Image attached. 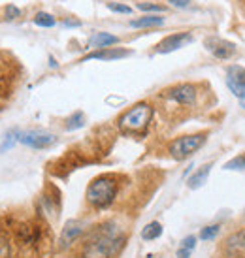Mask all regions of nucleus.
Instances as JSON below:
<instances>
[{
  "label": "nucleus",
  "mask_w": 245,
  "mask_h": 258,
  "mask_svg": "<svg viewBox=\"0 0 245 258\" xmlns=\"http://www.w3.org/2000/svg\"><path fill=\"white\" fill-rule=\"evenodd\" d=\"M125 245V236L113 222H104L87 237L81 247V258H113Z\"/></svg>",
  "instance_id": "obj_1"
},
{
  "label": "nucleus",
  "mask_w": 245,
  "mask_h": 258,
  "mask_svg": "<svg viewBox=\"0 0 245 258\" xmlns=\"http://www.w3.org/2000/svg\"><path fill=\"white\" fill-rule=\"evenodd\" d=\"M119 183L113 175H100L96 179L91 181V185L87 186V202L96 209H104L111 206V202L115 200Z\"/></svg>",
  "instance_id": "obj_2"
},
{
  "label": "nucleus",
  "mask_w": 245,
  "mask_h": 258,
  "mask_svg": "<svg viewBox=\"0 0 245 258\" xmlns=\"http://www.w3.org/2000/svg\"><path fill=\"white\" fill-rule=\"evenodd\" d=\"M153 117V108L145 102H140L136 106H132L129 111L119 117V128L125 134H140L142 130L147 128V124Z\"/></svg>",
  "instance_id": "obj_3"
},
{
  "label": "nucleus",
  "mask_w": 245,
  "mask_h": 258,
  "mask_svg": "<svg viewBox=\"0 0 245 258\" xmlns=\"http://www.w3.org/2000/svg\"><path fill=\"white\" fill-rule=\"evenodd\" d=\"M208 134L206 132H198V134H189V136H181L177 140H173L170 144V155L175 160H183V158L191 157L195 151H198L204 145Z\"/></svg>",
  "instance_id": "obj_4"
},
{
  "label": "nucleus",
  "mask_w": 245,
  "mask_h": 258,
  "mask_svg": "<svg viewBox=\"0 0 245 258\" xmlns=\"http://www.w3.org/2000/svg\"><path fill=\"white\" fill-rule=\"evenodd\" d=\"M57 142V138L43 132V130H27V132H19V144L34 147V149H45Z\"/></svg>",
  "instance_id": "obj_5"
},
{
  "label": "nucleus",
  "mask_w": 245,
  "mask_h": 258,
  "mask_svg": "<svg viewBox=\"0 0 245 258\" xmlns=\"http://www.w3.org/2000/svg\"><path fill=\"white\" fill-rule=\"evenodd\" d=\"M162 96L173 102H179L183 106H191L196 100V89L191 83H179V85H173L170 89H164Z\"/></svg>",
  "instance_id": "obj_6"
},
{
  "label": "nucleus",
  "mask_w": 245,
  "mask_h": 258,
  "mask_svg": "<svg viewBox=\"0 0 245 258\" xmlns=\"http://www.w3.org/2000/svg\"><path fill=\"white\" fill-rule=\"evenodd\" d=\"M226 85L241 100L245 108V68H241V66H230L226 70Z\"/></svg>",
  "instance_id": "obj_7"
},
{
  "label": "nucleus",
  "mask_w": 245,
  "mask_h": 258,
  "mask_svg": "<svg viewBox=\"0 0 245 258\" xmlns=\"http://www.w3.org/2000/svg\"><path fill=\"white\" fill-rule=\"evenodd\" d=\"M224 254L228 258H245V228L232 232L224 241Z\"/></svg>",
  "instance_id": "obj_8"
},
{
  "label": "nucleus",
  "mask_w": 245,
  "mask_h": 258,
  "mask_svg": "<svg viewBox=\"0 0 245 258\" xmlns=\"http://www.w3.org/2000/svg\"><path fill=\"white\" fill-rule=\"evenodd\" d=\"M204 45H206V49H208L213 57L223 58V60L230 58L232 55L236 53V45L230 42H226V40H221V38H208V40L204 42Z\"/></svg>",
  "instance_id": "obj_9"
},
{
  "label": "nucleus",
  "mask_w": 245,
  "mask_h": 258,
  "mask_svg": "<svg viewBox=\"0 0 245 258\" xmlns=\"http://www.w3.org/2000/svg\"><path fill=\"white\" fill-rule=\"evenodd\" d=\"M193 36H191V32H177V34H170V36H166L162 42L157 43V53H170V51H175L183 47L187 42H191Z\"/></svg>",
  "instance_id": "obj_10"
},
{
  "label": "nucleus",
  "mask_w": 245,
  "mask_h": 258,
  "mask_svg": "<svg viewBox=\"0 0 245 258\" xmlns=\"http://www.w3.org/2000/svg\"><path fill=\"white\" fill-rule=\"evenodd\" d=\"M130 55H132V51H129V49L106 47V49H98V51H94V53H89V55L83 58V62H85V60H117V58H125V57H130Z\"/></svg>",
  "instance_id": "obj_11"
},
{
  "label": "nucleus",
  "mask_w": 245,
  "mask_h": 258,
  "mask_svg": "<svg viewBox=\"0 0 245 258\" xmlns=\"http://www.w3.org/2000/svg\"><path fill=\"white\" fill-rule=\"evenodd\" d=\"M81 232H83V222L70 221L65 226L63 234H60V241H58V243H60V247H68L70 243H74V239L80 236Z\"/></svg>",
  "instance_id": "obj_12"
},
{
  "label": "nucleus",
  "mask_w": 245,
  "mask_h": 258,
  "mask_svg": "<svg viewBox=\"0 0 245 258\" xmlns=\"http://www.w3.org/2000/svg\"><path fill=\"white\" fill-rule=\"evenodd\" d=\"M119 42V38L113 36V34H108V32H96L91 40H89V47H98V49H106L108 45H113V43Z\"/></svg>",
  "instance_id": "obj_13"
},
{
  "label": "nucleus",
  "mask_w": 245,
  "mask_h": 258,
  "mask_svg": "<svg viewBox=\"0 0 245 258\" xmlns=\"http://www.w3.org/2000/svg\"><path fill=\"white\" fill-rule=\"evenodd\" d=\"M211 168H213V164L209 162V164H204L196 173H193V175H191V179H189V186H191V188H198V186H202L204 183H206V179H208Z\"/></svg>",
  "instance_id": "obj_14"
},
{
  "label": "nucleus",
  "mask_w": 245,
  "mask_h": 258,
  "mask_svg": "<svg viewBox=\"0 0 245 258\" xmlns=\"http://www.w3.org/2000/svg\"><path fill=\"white\" fill-rule=\"evenodd\" d=\"M162 23H164L162 17L147 15V17H140V19L130 21V27H134V29H145V27H159V25H162Z\"/></svg>",
  "instance_id": "obj_15"
},
{
  "label": "nucleus",
  "mask_w": 245,
  "mask_h": 258,
  "mask_svg": "<svg viewBox=\"0 0 245 258\" xmlns=\"http://www.w3.org/2000/svg\"><path fill=\"white\" fill-rule=\"evenodd\" d=\"M160 234H162V226H160V222L153 221V222H149L144 230H142V239H145V241H153V239L160 237Z\"/></svg>",
  "instance_id": "obj_16"
},
{
  "label": "nucleus",
  "mask_w": 245,
  "mask_h": 258,
  "mask_svg": "<svg viewBox=\"0 0 245 258\" xmlns=\"http://www.w3.org/2000/svg\"><path fill=\"white\" fill-rule=\"evenodd\" d=\"M83 122H85V115L81 113V111H76V113L70 115V117L66 119V130L81 128V126H83Z\"/></svg>",
  "instance_id": "obj_17"
},
{
  "label": "nucleus",
  "mask_w": 245,
  "mask_h": 258,
  "mask_svg": "<svg viewBox=\"0 0 245 258\" xmlns=\"http://www.w3.org/2000/svg\"><path fill=\"white\" fill-rule=\"evenodd\" d=\"M15 142H19V130H10V132L6 134V138H4V144L0 145V153L12 149Z\"/></svg>",
  "instance_id": "obj_18"
},
{
  "label": "nucleus",
  "mask_w": 245,
  "mask_h": 258,
  "mask_svg": "<svg viewBox=\"0 0 245 258\" xmlns=\"http://www.w3.org/2000/svg\"><path fill=\"white\" fill-rule=\"evenodd\" d=\"M219 232H221V226H219V224L206 226V228H202V232H200V239H204V241H211V239H215V237L219 236Z\"/></svg>",
  "instance_id": "obj_19"
},
{
  "label": "nucleus",
  "mask_w": 245,
  "mask_h": 258,
  "mask_svg": "<svg viewBox=\"0 0 245 258\" xmlns=\"http://www.w3.org/2000/svg\"><path fill=\"white\" fill-rule=\"evenodd\" d=\"M34 23H36L38 27H53V25H55V17L51 14L40 12V14H36V17H34Z\"/></svg>",
  "instance_id": "obj_20"
},
{
  "label": "nucleus",
  "mask_w": 245,
  "mask_h": 258,
  "mask_svg": "<svg viewBox=\"0 0 245 258\" xmlns=\"http://www.w3.org/2000/svg\"><path fill=\"white\" fill-rule=\"evenodd\" d=\"M224 170H245V155L232 158L224 164Z\"/></svg>",
  "instance_id": "obj_21"
},
{
  "label": "nucleus",
  "mask_w": 245,
  "mask_h": 258,
  "mask_svg": "<svg viewBox=\"0 0 245 258\" xmlns=\"http://www.w3.org/2000/svg\"><path fill=\"white\" fill-rule=\"evenodd\" d=\"M138 8L142 12H164V6H159V4H147V2H138Z\"/></svg>",
  "instance_id": "obj_22"
},
{
  "label": "nucleus",
  "mask_w": 245,
  "mask_h": 258,
  "mask_svg": "<svg viewBox=\"0 0 245 258\" xmlns=\"http://www.w3.org/2000/svg\"><path fill=\"white\" fill-rule=\"evenodd\" d=\"M181 247L187 249V251H193L196 247V236H187L183 241H181Z\"/></svg>",
  "instance_id": "obj_23"
},
{
  "label": "nucleus",
  "mask_w": 245,
  "mask_h": 258,
  "mask_svg": "<svg viewBox=\"0 0 245 258\" xmlns=\"http://www.w3.org/2000/svg\"><path fill=\"white\" fill-rule=\"evenodd\" d=\"M108 8L111 12H117V14H130L129 6H122V4H113V2H108Z\"/></svg>",
  "instance_id": "obj_24"
},
{
  "label": "nucleus",
  "mask_w": 245,
  "mask_h": 258,
  "mask_svg": "<svg viewBox=\"0 0 245 258\" xmlns=\"http://www.w3.org/2000/svg\"><path fill=\"white\" fill-rule=\"evenodd\" d=\"M15 17H21V10H17L15 6H6V19H15Z\"/></svg>",
  "instance_id": "obj_25"
},
{
  "label": "nucleus",
  "mask_w": 245,
  "mask_h": 258,
  "mask_svg": "<svg viewBox=\"0 0 245 258\" xmlns=\"http://www.w3.org/2000/svg\"><path fill=\"white\" fill-rule=\"evenodd\" d=\"M8 256V239L6 236L0 234V258H6Z\"/></svg>",
  "instance_id": "obj_26"
},
{
  "label": "nucleus",
  "mask_w": 245,
  "mask_h": 258,
  "mask_svg": "<svg viewBox=\"0 0 245 258\" xmlns=\"http://www.w3.org/2000/svg\"><path fill=\"white\" fill-rule=\"evenodd\" d=\"M172 2V6L175 8H187L191 4V0H170Z\"/></svg>",
  "instance_id": "obj_27"
},
{
  "label": "nucleus",
  "mask_w": 245,
  "mask_h": 258,
  "mask_svg": "<svg viewBox=\"0 0 245 258\" xmlns=\"http://www.w3.org/2000/svg\"><path fill=\"white\" fill-rule=\"evenodd\" d=\"M191 252L193 251H187V249L179 247V251H177V258H191Z\"/></svg>",
  "instance_id": "obj_28"
},
{
  "label": "nucleus",
  "mask_w": 245,
  "mask_h": 258,
  "mask_svg": "<svg viewBox=\"0 0 245 258\" xmlns=\"http://www.w3.org/2000/svg\"><path fill=\"white\" fill-rule=\"evenodd\" d=\"M65 25H66V27H80L81 23L80 21H72V19H66Z\"/></svg>",
  "instance_id": "obj_29"
}]
</instances>
